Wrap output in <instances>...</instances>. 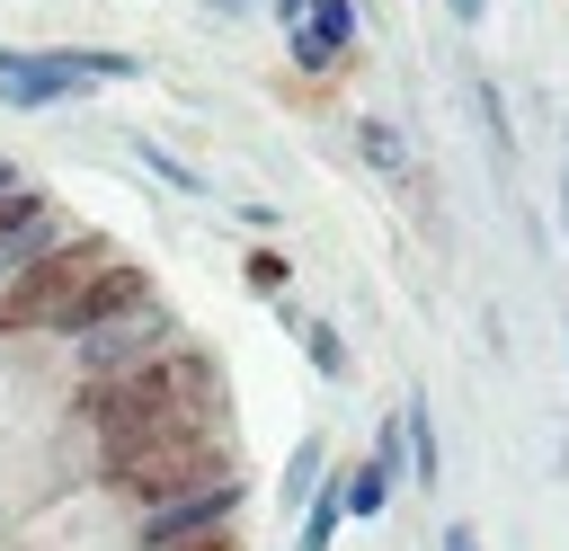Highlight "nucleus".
<instances>
[{
    "instance_id": "21",
    "label": "nucleus",
    "mask_w": 569,
    "mask_h": 551,
    "mask_svg": "<svg viewBox=\"0 0 569 551\" xmlns=\"http://www.w3.org/2000/svg\"><path fill=\"white\" fill-rule=\"evenodd\" d=\"M187 551H249L240 533H204V542H187Z\"/></svg>"
},
{
    "instance_id": "4",
    "label": "nucleus",
    "mask_w": 569,
    "mask_h": 551,
    "mask_svg": "<svg viewBox=\"0 0 569 551\" xmlns=\"http://www.w3.org/2000/svg\"><path fill=\"white\" fill-rule=\"evenodd\" d=\"M133 71H142V53H116V44H0V107L44 116V107H71Z\"/></svg>"
},
{
    "instance_id": "17",
    "label": "nucleus",
    "mask_w": 569,
    "mask_h": 551,
    "mask_svg": "<svg viewBox=\"0 0 569 551\" xmlns=\"http://www.w3.org/2000/svg\"><path fill=\"white\" fill-rule=\"evenodd\" d=\"M373 462H382L391 480H409V444H400V409H391V418L373 427Z\"/></svg>"
},
{
    "instance_id": "14",
    "label": "nucleus",
    "mask_w": 569,
    "mask_h": 551,
    "mask_svg": "<svg viewBox=\"0 0 569 551\" xmlns=\"http://www.w3.org/2000/svg\"><path fill=\"white\" fill-rule=\"evenodd\" d=\"M133 160H142L160 187H178V196H213V187H204V169H187V160H178L169 142H151V133H133Z\"/></svg>"
},
{
    "instance_id": "1",
    "label": "nucleus",
    "mask_w": 569,
    "mask_h": 551,
    "mask_svg": "<svg viewBox=\"0 0 569 551\" xmlns=\"http://www.w3.org/2000/svg\"><path fill=\"white\" fill-rule=\"evenodd\" d=\"M178 427H222V364H213L196 338H178V347L124 364V373L71 382V400H62V435L80 444L71 471H89V462L116 453V444L178 435Z\"/></svg>"
},
{
    "instance_id": "9",
    "label": "nucleus",
    "mask_w": 569,
    "mask_h": 551,
    "mask_svg": "<svg viewBox=\"0 0 569 551\" xmlns=\"http://www.w3.org/2000/svg\"><path fill=\"white\" fill-rule=\"evenodd\" d=\"M400 444H409V480L418 489H436L445 480V435H436V409L409 391V409H400Z\"/></svg>"
},
{
    "instance_id": "24",
    "label": "nucleus",
    "mask_w": 569,
    "mask_h": 551,
    "mask_svg": "<svg viewBox=\"0 0 569 551\" xmlns=\"http://www.w3.org/2000/svg\"><path fill=\"white\" fill-rule=\"evenodd\" d=\"M560 347H569V320H560Z\"/></svg>"
},
{
    "instance_id": "23",
    "label": "nucleus",
    "mask_w": 569,
    "mask_h": 551,
    "mask_svg": "<svg viewBox=\"0 0 569 551\" xmlns=\"http://www.w3.org/2000/svg\"><path fill=\"white\" fill-rule=\"evenodd\" d=\"M267 9H276V18H284V27H293V18H302V9H311V0H267Z\"/></svg>"
},
{
    "instance_id": "19",
    "label": "nucleus",
    "mask_w": 569,
    "mask_h": 551,
    "mask_svg": "<svg viewBox=\"0 0 569 551\" xmlns=\"http://www.w3.org/2000/svg\"><path fill=\"white\" fill-rule=\"evenodd\" d=\"M445 551H480V533L471 524H445Z\"/></svg>"
},
{
    "instance_id": "5",
    "label": "nucleus",
    "mask_w": 569,
    "mask_h": 551,
    "mask_svg": "<svg viewBox=\"0 0 569 551\" xmlns=\"http://www.w3.org/2000/svg\"><path fill=\"white\" fill-rule=\"evenodd\" d=\"M142 302H160V284H151V267H142V258H124V249H116V258H107V267H98V276L53 311V320H44V338H53V347H71V338H89V329H107V320H124V311H142Z\"/></svg>"
},
{
    "instance_id": "3",
    "label": "nucleus",
    "mask_w": 569,
    "mask_h": 551,
    "mask_svg": "<svg viewBox=\"0 0 569 551\" xmlns=\"http://www.w3.org/2000/svg\"><path fill=\"white\" fill-rule=\"evenodd\" d=\"M107 258H116L107 231H53V240H36L18 267H0V347H9V338H44V320H53Z\"/></svg>"
},
{
    "instance_id": "7",
    "label": "nucleus",
    "mask_w": 569,
    "mask_h": 551,
    "mask_svg": "<svg viewBox=\"0 0 569 551\" xmlns=\"http://www.w3.org/2000/svg\"><path fill=\"white\" fill-rule=\"evenodd\" d=\"M240 498H249V480H240V471H231V480H213V489H196V498H169V507L133 515V551H187V542H204V533H231Z\"/></svg>"
},
{
    "instance_id": "12",
    "label": "nucleus",
    "mask_w": 569,
    "mask_h": 551,
    "mask_svg": "<svg viewBox=\"0 0 569 551\" xmlns=\"http://www.w3.org/2000/svg\"><path fill=\"white\" fill-rule=\"evenodd\" d=\"M293 338H302V355H311L320 382H356V355H347V338L329 320H293Z\"/></svg>"
},
{
    "instance_id": "13",
    "label": "nucleus",
    "mask_w": 569,
    "mask_h": 551,
    "mask_svg": "<svg viewBox=\"0 0 569 551\" xmlns=\"http://www.w3.org/2000/svg\"><path fill=\"white\" fill-rule=\"evenodd\" d=\"M338 524H347V507H338V471H320V489L302 498V542H293V551H329Z\"/></svg>"
},
{
    "instance_id": "11",
    "label": "nucleus",
    "mask_w": 569,
    "mask_h": 551,
    "mask_svg": "<svg viewBox=\"0 0 569 551\" xmlns=\"http://www.w3.org/2000/svg\"><path fill=\"white\" fill-rule=\"evenodd\" d=\"M356 151H365V169H382L391 187H409V142H400L391 116H356Z\"/></svg>"
},
{
    "instance_id": "8",
    "label": "nucleus",
    "mask_w": 569,
    "mask_h": 551,
    "mask_svg": "<svg viewBox=\"0 0 569 551\" xmlns=\"http://www.w3.org/2000/svg\"><path fill=\"white\" fill-rule=\"evenodd\" d=\"M356 0H311L293 27H284V44H293V71H311V80H329V71H347L356 62Z\"/></svg>"
},
{
    "instance_id": "15",
    "label": "nucleus",
    "mask_w": 569,
    "mask_h": 551,
    "mask_svg": "<svg viewBox=\"0 0 569 551\" xmlns=\"http://www.w3.org/2000/svg\"><path fill=\"white\" fill-rule=\"evenodd\" d=\"M240 284H249L258 302H284V284H293V258H284L276 240H258V249L240 258Z\"/></svg>"
},
{
    "instance_id": "6",
    "label": "nucleus",
    "mask_w": 569,
    "mask_h": 551,
    "mask_svg": "<svg viewBox=\"0 0 569 551\" xmlns=\"http://www.w3.org/2000/svg\"><path fill=\"white\" fill-rule=\"evenodd\" d=\"M160 347H178V311H169V302H142V311H124V320L71 338V382L124 373V364H142V355H160Z\"/></svg>"
},
{
    "instance_id": "2",
    "label": "nucleus",
    "mask_w": 569,
    "mask_h": 551,
    "mask_svg": "<svg viewBox=\"0 0 569 551\" xmlns=\"http://www.w3.org/2000/svg\"><path fill=\"white\" fill-rule=\"evenodd\" d=\"M231 471H240V462H231V427H178V435H142V444L98 453L80 480H89V498H116V507L151 515V507L196 498V489H213V480H231Z\"/></svg>"
},
{
    "instance_id": "16",
    "label": "nucleus",
    "mask_w": 569,
    "mask_h": 551,
    "mask_svg": "<svg viewBox=\"0 0 569 551\" xmlns=\"http://www.w3.org/2000/svg\"><path fill=\"white\" fill-rule=\"evenodd\" d=\"M480 124H489V151L507 160V151H516V124H507V98H498V80H480Z\"/></svg>"
},
{
    "instance_id": "22",
    "label": "nucleus",
    "mask_w": 569,
    "mask_h": 551,
    "mask_svg": "<svg viewBox=\"0 0 569 551\" xmlns=\"http://www.w3.org/2000/svg\"><path fill=\"white\" fill-rule=\"evenodd\" d=\"M204 9H213V18H249L258 0H204Z\"/></svg>"
},
{
    "instance_id": "20",
    "label": "nucleus",
    "mask_w": 569,
    "mask_h": 551,
    "mask_svg": "<svg viewBox=\"0 0 569 551\" xmlns=\"http://www.w3.org/2000/svg\"><path fill=\"white\" fill-rule=\"evenodd\" d=\"M445 9H453L462 27H480V18H489V0H445Z\"/></svg>"
},
{
    "instance_id": "18",
    "label": "nucleus",
    "mask_w": 569,
    "mask_h": 551,
    "mask_svg": "<svg viewBox=\"0 0 569 551\" xmlns=\"http://www.w3.org/2000/svg\"><path fill=\"white\" fill-rule=\"evenodd\" d=\"M560 231H569V124H560Z\"/></svg>"
},
{
    "instance_id": "10",
    "label": "nucleus",
    "mask_w": 569,
    "mask_h": 551,
    "mask_svg": "<svg viewBox=\"0 0 569 551\" xmlns=\"http://www.w3.org/2000/svg\"><path fill=\"white\" fill-rule=\"evenodd\" d=\"M391 489H400V480H391V471H382V462H373V453H365V462H347V471H338V507H347V515H356V524H373V515H382V507H391Z\"/></svg>"
}]
</instances>
